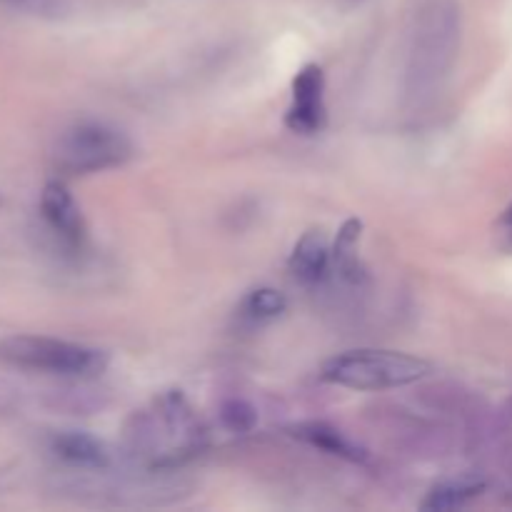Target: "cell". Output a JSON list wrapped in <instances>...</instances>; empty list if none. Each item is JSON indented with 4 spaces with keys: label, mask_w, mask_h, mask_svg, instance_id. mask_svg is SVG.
Listing matches in <instances>:
<instances>
[{
    "label": "cell",
    "mask_w": 512,
    "mask_h": 512,
    "mask_svg": "<svg viewBox=\"0 0 512 512\" xmlns=\"http://www.w3.org/2000/svg\"><path fill=\"white\" fill-rule=\"evenodd\" d=\"M325 73L320 65L310 63L293 78V95L285 115V125L298 135H315L325 128Z\"/></svg>",
    "instance_id": "5b68a950"
},
{
    "label": "cell",
    "mask_w": 512,
    "mask_h": 512,
    "mask_svg": "<svg viewBox=\"0 0 512 512\" xmlns=\"http://www.w3.org/2000/svg\"><path fill=\"white\" fill-rule=\"evenodd\" d=\"M53 450L60 460L75 465V468H103L108 463L105 445L85 433H60L53 440Z\"/></svg>",
    "instance_id": "ba28073f"
},
{
    "label": "cell",
    "mask_w": 512,
    "mask_h": 512,
    "mask_svg": "<svg viewBox=\"0 0 512 512\" xmlns=\"http://www.w3.org/2000/svg\"><path fill=\"white\" fill-rule=\"evenodd\" d=\"M430 373L423 358L393 350H350L323 365V380L350 390H393L413 385Z\"/></svg>",
    "instance_id": "7a4b0ae2"
},
{
    "label": "cell",
    "mask_w": 512,
    "mask_h": 512,
    "mask_svg": "<svg viewBox=\"0 0 512 512\" xmlns=\"http://www.w3.org/2000/svg\"><path fill=\"white\" fill-rule=\"evenodd\" d=\"M40 210H43L45 223L50 225L55 235L65 245H80L85 240V220L80 215L78 203L73 200L70 190L63 183L53 180L43 188L40 195Z\"/></svg>",
    "instance_id": "8992f818"
},
{
    "label": "cell",
    "mask_w": 512,
    "mask_h": 512,
    "mask_svg": "<svg viewBox=\"0 0 512 512\" xmlns=\"http://www.w3.org/2000/svg\"><path fill=\"white\" fill-rule=\"evenodd\" d=\"M220 420H223V425L230 433H250L255 428V423H258V413H255V408L250 403L235 398L228 400L220 408Z\"/></svg>",
    "instance_id": "7c38bea8"
},
{
    "label": "cell",
    "mask_w": 512,
    "mask_h": 512,
    "mask_svg": "<svg viewBox=\"0 0 512 512\" xmlns=\"http://www.w3.org/2000/svg\"><path fill=\"white\" fill-rule=\"evenodd\" d=\"M480 493L478 483H468V480H455V483H445L438 485L433 493L428 495V500L423 503L425 510H453L460 508V505L468 503L470 498Z\"/></svg>",
    "instance_id": "8fae6325"
},
{
    "label": "cell",
    "mask_w": 512,
    "mask_h": 512,
    "mask_svg": "<svg viewBox=\"0 0 512 512\" xmlns=\"http://www.w3.org/2000/svg\"><path fill=\"white\" fill-rule=\"evenodd\" d=\"M133 155V143L123 130L108 123H78L60 135L55 145V163L75 175L100 173L123 165Z\"/></svg>",
    "instance_id": "3957f363"
},
{
    "label": "cell",
    "mask_w": 512,
    "mask_h": 512,
    "mask_svg": "<svg viewBox=\"0 0 512 512\" xmlns=\"http://www.w3.org/2000/svg\"><path fill=\"white\" fill-rule=\"evenodd\" d=\"M0 360L13 368L58 378H95L108 368V355L103 350L45 335H15L0 340Z\"/></svg>",
    "instance_id": "6da1fadb"
},
{
    "label": "cell",
    "mask_w": 512,
    "mask_h": 512,
    "mask_svg": "<svg viewBox=\"0 0 512 512\" xmlns=\"http://www.w3.org/2000/svg\"><path fill=\"white\" fill-rule=\"evenodd\" d=\"M295 438L305 440V443H310L313 448L325 450V453L330 455H340V458H348V460L363 458V453H360V450L355 448V445L350 443L340 430L330 428V425L325 423L298 425V428H295Z\"/></svg>",
    "instance_id": "9c48e42d"
},
{
    "label": "cell",
    "mask_w": 512,
    "mask_h": 512,
    "mask_svg": "<svg viewBox=\"0 0 512 512\" xmlns=\"http://www.w3.org/2000/svg\"><path fill=\"white\" fill-rule=\"evenodd\" d=\"M285 298L283 293L273 288H260L253 290L248 298L243 300V318H248L250 323H265V320H273L278 315H283L285 310Z\"/></svg>",
    "instance_id": "30bf717a"
},
{
    "label": "cell",
    "mask_w": 512,
    "mask_h": 512,
    "mask_svg": "<svg viewBox=\"0 0 512 512\" xmlns=\"http://www.w3.org/2000/svg\"><path fill=\"white\" fill-rule=\"evenodd\" d=\"M455 33H458V23H455L453 10L435 8L428 15V20H425L418 33L413 68H410L415 90L428 88V85L435 83V78L445 75L455 55Z\"/></svg>",
    "instance_id": "277c9868"
},
{
    "label": "cell",
    "mask_w": 512,
    "mask_h": 512,
    "mask_svg": "<svg viewBox=\"0 0 512 512\" xmlns=\"http://www.w3.org/2000/svg\"><path fill=\"white\" fill-rule=\"evenodd\" d=\"M330 265L328 240L320 230H308L290 255V273L305 285H315Z\"/></svg>",
    "instance_id": "52a82bcc"
},
{
    "label": "cell",
    "mask_w": 512,
    "mask_h": 512,
    "mask_svg": "<svg viewBox=\"0 0 512 512\" xmlns=\"http://www.w3.org/2000/svg\"><path fill=\"white\" fill-rule=\"evenodd\" d=\"M5 3L15 5V8L23 10H45L55 3V0H5Z\"/></svg>",
    "instance_id": "4fadbf2b"
},
{
    "label": "cell",
    "mask_w": 512,
    "mask_h": 512,
    "mask_svg": "<svg viewBox=\"0 0 512 512\" xmlns=\"http://www.w3.org/2000/svg\"><path fill=\"white\" fill-rule=\"evenodd\" d=\"M500 233H503L505 245H508V248L512 250V205H510L508 210H505L503 223H500Z\"/></svg>",
    "instance_id": "5bb4252c"
}]
</instances>
